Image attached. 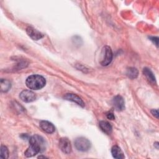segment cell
Wrapping results in <instances>:
<instances>
[{"instance_id": "e0dca14e", "label": "cell", "mask_w": 159, "mask_h": 159, "mask_svg": "<svg viewBox=\"0 0 159 159\" xmlns=\"http://www.w3.org/2000/svg\"><path fill=\"white\" fill-rule=\"evenodd\" d=\"M9 157V150L6 146L1 145V158H7Z\"/></svg>"}, {"instance_id": "ba28073f", "label": "cell", "mask_w": 159, "mask_h": 159, "mask_svg": "<svg viewBox=\"0 0 159 159\" xmlns=\"http://www.w3.org/2000/svg\"><path fill=\"white\" fill-rule=\"evenodd\" d=\"M63 98L67 101H70L72 102H74L76 103L78 105L84 107V103L83 101L81 99V98H80L78 96H77L75 94L73 93H66L63 96Z\"/></svg>"}, {"instance_id": "8992f818", "label": "cell", "mask_w": 159, "mask_h": 159, "mask_svg": "<svg viewBox=\"0 0 159 159\" xmlns=\"http://www.w3.org/2000/svg\"><path fill=\"white\" fill-rule=\"evenodd\" d=\"M59 147L65 153L68 154L71 151V145L70 141L66 137H61L59 140Z\"/></svg>"}, {"instance_id": "30bf717a", "label": "cell", "mask_w": 159, "mask_h": 159, "mask_svg": "<svg viewBox=\"0 0 159 159\" xmlns=\"http://www.w3.org/2000/svg\"><path fill=\"white\" fill-rule=\"evenodd\" d=\"M39 125L43 131L48 134H52L55 130V127L53 124L47 120L40 121Z\"/></svg>"}, {"instance_id": "7c38bea8", "label": "cell", "mask_w": 159, "mask_h": 159, "mask_svg": "<svg viewBox=\"0 0 159 159\" xmlns=\"http://www.w3.org/2000/svg\"><path fill=\"white\" fill-rule=\"evenodd\" d=\"M111 153L112 157L116 159H122V158H124L125 157L122 150L117 145H114L112 147Z\"/></svg>"}, {"instance_id": "9c48e42d", "label": "cell", "mask_w": 159, "mask_h": 159, "mask_svg": "<svg viewBox=\"0 0 159 159\" xmlns=\"http://www.w3.org/2000/svg\"><path fill=\"white\" fill-rule=\"evenodd\" d=\"M26 32L28 35L34 40H38L43 37V35L37 29L32 27H28L26 29Z\"/></svg>"}, {"instance_id": "d6986e66", "label": "cell", "mask_w": 159, "mask_h": 159, "mask_svg": "<svg viewBox=\"0 0 159 159\" xmlns=\"http://www.w3.org/2000/svg\"><path fill=\"white\" fill-rule=\"evenodd\" d=\"M151 112L156 118H157V119L158 118V112L157 109H152L151 111Z\"/></svg>"}, {"instance_id": "5b68a950", "label": "cell", "mask_w": 159, "mask_h": 159, "mask_svg": "<svg viewBox=\"0 0 159 159\" xmlns=\"http://www.w3.org/2000/svg\"><path fill=\"white\" fill-rule=\"evenodd\" d=\"M19 97L20 99L25 102H31L36 99V94L32 91L25 89L22 91L20 94Z\"/></svg>"}, {"instance_id": "7a4b0ae2", "label": "cell", "mask_w": 159, "mask_h": 159, "mask_svg": "<svg viewBox=\"0 0 159 159\" xmlns=\"http://www.w3.org/2000/svg\"><path fill=\"white\" fill-rule=\"evenodd\" d=\"M30 145L34 146L39 150L40 152H42L45 150L46 148V142L45 139L40 135L35 134L32 135L29 139Z\"/></svg>"}, {"instance_id": "4fadbf2b", "label": "cell", "mask_w": 159, "mask_h": 159, "mask_svg": "<svg viewBox=\"0 0 159 159\" xmlns=\"http://www.w3.org/2000/svg\"><path fill=\"white\" fill-rule=\"evenodd\" d=\"M143 73L144 74V75L146 76V78L148 79V81L153 83H156L155 77L153 73H152V71L150 70V69L148 68H144L143 69Z\"/></svg>"}, {"instance_id": "3957f363", "label": "cell", "mask_w": 159, "mask_h": 159, "mask_svg": "<svg viewBox=\"0 0 159 159\" xmlns=\"http://www.w3.org/2000/svg\"><path fill=\"white\" fill-rule=\"evenodd\" d=\"M76 148L81 152H86L91 148V142L86 138L81 137L76 139L75 141Z\"/></svg>"}, {"instance_id": "9a60e30c", "label": "cell", "mask_w": 159, "mask_h": 159, "mask_svg": "<svg viewBox=\"0 0 159 159\" xmlns=\"http://www.w3.org/2000/svg\"><path fill=\"white\" fill-rule=\"evenodd\" d=\"M126 75L130 79H135L138 76L139 71L137 68L134 67H130L127 68L126 71Z\"/></svg>"}, {"instance_id": "6da1fadb", "label": "cell", "mask_w": 159, "mask_h": 159, "mask_svg": "<svg viewBox=\"0 0 159 159\" xmlns=\"http://www.w3.org/2000/svg\"><path fill=\"white\" fill-rule=\"evenodd\" d=\"M46 84L45 79L39 75H32L25 80L26 86L30 89L39 90L43 88Z\"/></svg>"}, {"instance_id": "5bb4252c", "label": "cell", "mask_w": 159, "mask_h": 159, "mask_svg": "<svg viewBox=\"0 0 159 159\" xmlns=\"http://www.w3.org/2000/svg\"><path fill=\"white\" fill-rule=\"evenodd\" d=\"M39 153H40L39 150H38L37 148L34 147V146L30 145L29 147L25 150L24 155L26 157H31L38 154Z\"/></svg>"}, {"instance_id": "ac0fdd59", "label": "cell", "mask_w": 159, "mask_h": 159, "mask_svg": "<svg viewBox=\"0 0 159 159\" xmlns=\"http://www.w3.org/2000/svg\"><path fill=\"white\" fill-rule=\"evenodd\" d=\"M106 117L108 119H110V120H114L115 119V117H114L113 113H112V112H107L106 114Z\"/></svg>"}, {"instance_id": "ffe728a7", "label": "cell", "mask_w": 159, "mask_h": 159, "mask_svg": "<svg viewBox=\"0 0 159 159\" xmlns=\"http://www.w3.org/2000/svg\"><path fill=\"white\" fill-rule=\"evenodd\" d=\"M150 39H151L152 41L153 42V43H155V45L157 46H158V37H150Z\"/></svg>"}, {"instance_id": "2e32d148", "label": "cell", "mask_w": 159, "mask_h": 159, "mask_svg": "<svg viewBox=\"0 0 159 159\" xmlns=\"http://www.w3.org/2000/svg\"><path fill=\"white\" fill-rule=\"evenodd\" d=\"M11 87V83L5 79L1 80V90L2 92H7L8 91Z\"/></svg>"}, {"instance_id": "8fae6325", "label": "cell", "mask_w": 159, "mask_h": 159, "mask_svg": "<svg viewBox=\"0 0 159 159\" xmlns=\"http://www.w3.org/2000/svg\"><path fill=\"white\" fill-rule=\"evenodd\" d=\"M99 126L101 129V130L107 135H109L112 132V125L109 122L107 121H104V120L100 121L99 123Z\"/></svg>"}, {"instance_id": "277c9868", "label": "cell", "mask_w": 159, "mask_h": 159, "mask_svg": "<svg viewBox=\"0 0 159 159\" xmlns=\"http://www.w3.org/2000/svg\"><path fill=\"white\" fill-rule=\"evenodd\" d=\"M102 58L101 61V64L102 66H107L111 63L112 60V51L110 47L106 45L102 48Z\"/></svg>"}, {"instance_id": "52a82bcc", "label": "cell", "mask_w": 159, "mask_h": 159, "mask_svg": "<svg viewBox=\"0 0 159 159\" xmlns=\"http://www.w3.org/2000/svg\"><path fill=\"white\" fill-rule=\"evenodd\" d=\"M112 104L117 111H122L125 109V102L123 98L120 95L116 96L112 99Z\"/></svg>"}]
</instances>
